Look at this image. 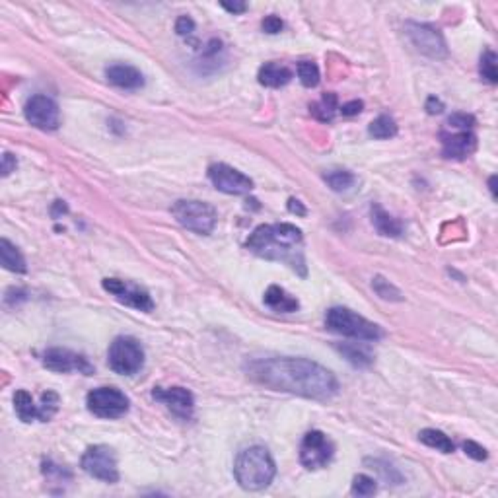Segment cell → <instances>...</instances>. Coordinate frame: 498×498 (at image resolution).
I'll return each instance as SVG.
<instances>
[{"mask_svg": "<svg viewBox=\"0 0 498 498\" xmlns=\"http://www.w3.org/2000/svg\"><path fill=\"white\" fill-rule=\"evenodd\" d=\"M245 372L255 384L272 392L294 393L308 399H331L339 392V382L333 372L308 358H257L245 366Z\"/></svg>", "mask_w": 498, "mask_h": 498, "instance_id": "1", "label": "cell"}, {"mask_svg": "<svg viewBox=\"0 0 498 498\" xmlns=\"http://www.w3.org/2000/svg\"><path fill=\"white\" fill-rule=\"evenodd\" d=\"M304 236L300 228L294 224H261L249 236L245 248L255 255L269 259V261H282L292 271L300 272L302 277L308 275L306 261L302 251Z\"/></svg>", "mask_w": 498, "mask_h": 498, "instance_id": "2", "label": "cell"}, {"mask_svg": "<svg viewBox=\"0 0 498 498\" xmlns=\"http://www.w3.org/2000/svg\"><path fill=\"white\" fill-rule=\"evenodd\" d=\"M277 473L271 453L261 446H253L238 453L234 463V475L238 485L245 491H261L272 483Z\"/></svg>", "mask_w": 498, "mask_h": 498, "instance_id": "3", "label": "cell"}, {"mask_svg": "<svg viewBox=\"0 0 498 498\" xmlns=\"http://www.w3.org/2000/svg\"><path fill=\"white\" fill-rule=\"evenodd\" d=\"M325 327L333 333H339L343 337L358 341H380L384 331L380 325L372 323L366 317L358 316L348 308H331L325 314Z\"/></svg>", "mask_w": 498, "mask_h": 498, "instance_id": "4", "label": "cell"}, {"mask_svg": "<svg viewBox=\"0 0 498 498\" xmlns=\"http://www.w3.org/2000/svg\"><path fill=\"white\" fill-rule=\"evenodd\" d=\"M172 214L175 220L189 232L199 236H209L216 226V211L214 206L203 201H175L172 206Z\"/></svg>", "mask_w": 498, "mask_h": 498, "instance_id": "5", "label": "cell"}, {"mask_svg": "<svg viewBox=\"0 0 498 498\" xmlns=\"http://www.w3.org/2000/svg\"><path fill=\"white\" fill-rule=\"evenodd\" d=\"M109 368L121 376H133L143 370L144 350L140 343L133 337H117L107 350Z\"/></svg>", "mask_w": 498, "mask_h": 498, "instance_id": "6", "label": "cell"}, {"mask_svg": "<svg viewBox=\"0 0 498 498\" xmlns=\"http://www.w3.org/2000/svg\"><path fill=\"white\" fill-rule=\"evenodd\" d=\"M80 465L88 475L99 479L104 483H117L119 481L117 458H115V452L109 446H90L84 452Z\"/></svg>", "mask_w": 498, "mask_h": 498, "instance_id": "7", "label": "cell"}, {"mask_svg": "<svg viewBox=\"0 0 498 498\" xmlns=\"http://www.w3.org/2000/svg\"><path fill=\"white\" fill-rule=\"evenodd\" d=\"M86 405L99 419H119L128 411L131 401L117 387H98L88 393Z\"/></svg>", "mask_w": 498, "mask_h": 498, "instance_id": "8", "label": "cell"}, {"mask_svg": "<svg viewBox=\"0 0 498 498\" xmlns=\"http://www.w3.org/2000/svg\"><path fill=\"white\" fill-rule=\"evenodd\" d=\"M405 31H407L411 43L423 55L431 57V59H446L448 57V47H446L444 38L432 26H428V23L407 22L405 23Z\"/></svg>", "mask_w": 498, "mask_h": 498, "instance_id": "9", "label": "cell"}, {"mask_svg": "<svg viewBox=\"0 0 498 498\" xmlns=\"http://www.w3.org/2000/svg\"><path fill=\"white\" fill-rule=\"evenodd\" d=\"M333 442L325 436L323 432L311 431L308 432L300 446V461L306 469H321L325 467L333 458Z\"/></svg>", "mask_w": 498, "mask_h": 498, "instance_id": "10", "label": "cell"}, {"mask_svg": "<svg viewBox=\"0 0 498 498\" xmlns=\"http://www.w3.org/2000/svg\"><path fill=\"white\" fill-rule=\"evenodd\" d=\"M104 290H107L109 294L115 296L117 302L125 304L128 308H135L138 311H152L154 310V302L152 296L144 290V288L136 287L133 282L119 279H104L101 282Z\"/></svg>", "mask_w": 498, "mask_h": 498, "instance_id": "11", "label": "cell"}, {"mask_svg": "<svg viewBox=\"0 0 498 498\" xmlns=\"http://www.w3.org/2000/svg\"><path fill=\"white\" fill-rule=\"evenodd\" d=\"M23 115L30 125L41 131H55L61 125V111L57 101L47 96H33L23 107Z\"/></svg>", "mask_w": 498, "mask_h": 498, "instance_id": "12", "label": "cell"}, {"mask_svg": "<svg viewBox=\"0 0 498 498\" xmlns=\"http://www.w3.org/2000/svg\"><path fill=\"white\" fill-rule=\"evenodd\" d=\"M209 179L214 187L226 195H248L253 189V182L248 175L226 164H212L209 167Z\"/></svg>", "mask_w": 498, "mask_h": 498, "instance_id": "13", "label": "cell"}, {"mask_svg": "<svg viewBox=\"0 0 498 498\" xmlns=\"http://www.w3.org/2000/svg\"><path fill=\"white\" fill-rule=\"evenodd\" d=\"M43 366L47 370L59 372V374H68V372H78L84 376L94 374V366L84 355L72 353L68 348H49L43 355Z\"/></svg>", "mask_w": 498, "mask_h": 498, "instance_id": "14", "label": "cell"}, {"mask_svg": "<svg viewBox=\"0 0 498 498\" xmlns=\"http://www.w3.org/2000/svg\"><path fill=\"white\" fill-rule=\"evenodd\" d=\"M152 397L156 401H162L175 416H179L183 421H189L195 411V399L193 393L185 387H154Z\"/></svg>", "mask_w": 498, "mask_h": 498, "instance_id": "15", "label": "cell"}, {"mask_svg": "<svg viewBox=\"0 0 498 498\" xmlns=\"http://www.w3.org/2000/svg\"><path fill=\"white\" fill-rule=\"evenodd\" d=\"M477 138L471 131H458V133H442V154L444 158L463 160L475 152Z\"/></svg>", "mask_w": 498, "mask_h": 498, "instance_id": "16", "label": "cell"}, {"mask_svg": "<svg viewBox=\"0 0 498 498\" xmlns=\"http://www.w3.org/2000/svg\"><path fill=\"white\" fill-rule=\"evenodd\" d=\"M106 78L121 90H138L144 86V76L131 65H111L106 68Z\"/></svg>", "mask_w": 498, "mask_h": 498, "instance_id": "17", "label": "cell"}, {"mask_svg": "<svg viewBox=\"0 0 498 498\" xmlns=\"http://www.w3.org/2000/svg\"><path fill=\"white\" fill-rule=\"evenodd\" d=\"M263 302L267 304L271 310L280 311V314H292V311H298V308H300V302L296 300L294 296H290L284 288L277 287V284L267 288V292H265L263 296Z\"/></svg>", "mask_w": 498, "mask_h": 498, "instance_id": "18", "label": "cell"}, {"mask_svg": "<svg viewBox=\"0 0 498 498\" xmlns=\"http://www.w3.org/2000/svg\"><path fill=\"white\" fill-rule=\"evenodd\" d=\"M257 78L267 88H282L292 80V70L279 62H267L261 67Z\"/></svg>", "mask_w": 498, "mask_h": 498, "instance_id": "19", "label": "cell"}, {"mask_svg": "<svg viewBox=\"0 0 498 498\" xmlns=\"http://www.w3.org/2000/svg\"><path fill=\"white\" fill-rule=\"evenodd\" d=\"M372 222L382 236L399 238L403 234V224L397 218H393L392 214H387L380 204H372Z\"/></svg>", "mask_w": 498, "mask_h": 498, "instance_id": "20", "label": "cell"}, {"mask_svg": "<svg viewBox=\"0 0 498 498\" xmlns=\"http://www.w3.org/2000/svg\"><path fill=\"white\" fill-rule=\"evenodd\" d=\"M0 263L6 271L12 272H26L28 267H26V259L20 253V249L16 248L14 243H10L6 238L0 240Z\"/></svg>", "mask_w": 498, "mask_h": 498, "instance_id": "21", "label": "cell"}, {"mask_svg": "<svg viewBox=\"0 0 498 498\" xmlns=\"http://www.w3.org/2000/svg\"><path fill=\"white\" fill-rule=\"evenodd\" d=\"M14 411L23 423H31L39 419V405L33 403V397L26 389H18L14 393Z\"/></svg>", "mask_w": 498, "mask_h": 498, "instance_id": "22", "label": "cell"}, {"mask_svg": "<svg viewBox=\"0 0 498 498\" xmlns=\"http://www.w3.org/2000/svg\"><path fill=\"white\" fill-rule=\"evenodd\" d=\"M419 440H421L423 444L428 446V448H434V450H438V452L442 453H452L453 450H455L452 440L446 436L444 432L434 431V428H424V431H421Z\"/></svg>", "mask_w": 498, "mask_h": 498, "instance_id": "23", "label": "cell"}, {"mask_svg": "<svg viewBox=\"0 0 498 498\" xmlns=\"http://www.w3.org/2000/svg\"><path fill=\"white\" fill-rule=\"evenodd\" d=\"M368 133L374 138H377V140H385V138H393V136L397 135V125H395V121H393L389 115H380V117H376L370 123Z\"/></svg>", "mask_w": 498, "mask_h": 498, "instance_id": "24", "label": "cell"}, {"mask_svg": "<svg viewBox=\"0 0 498 498\" xmlns=\"http://www.w3.org/2000/svg\"><path fill=\"white\" fill-rule=\"evenodd\" d=\"M325 183L337 191V193H343V191H348L356 183L355 174H350L347 170H333V172H327L325 174Z\"/></svg>", "mask_w": 498, "mask_h": 498, "instance_id": "25", "label": "cell"}, {"mask_svg": "<svg viewBox=\"0 0 498 498\" xmlns=\"http://www.w3.org/2000/svg\"><path fill=\"white\" fill-rule=\"evenodd\" d=\"M337 350L341 355L347 358L348 363L355 364V366H370L372 364V355L366 350V348H360L358 345H337Z\"/></svg>", "mask_w": 498, "mask_h": 498, "instance_id": "26", "label": "cell"}, {"mask_svg": "<svg viewBox=\"0 0 498 498\" xmlns=\"http://www.w3.org/2000/svg\"><path fill=\"white\" fill-rule=\"evenodd\" d=\"M311 114L316 115L319 121L329 123L335 117V109H337V96L335 94H325L323 98L319 99L317 104L310 107Z\"/></svg>", "mask_w": 498, "mask_h": 498, "instance_id": "27", "label": "cell"}, {"mask_svg": "<svg viewBox=\"0 0 498 498\" xmlns=\"http://www.w3.org/2000/svg\"><path fill=\"white\" fill-rule=\"evenodd\" d=\"M59 405H61V399L59 395L55 392H47L41 395V405H39V421L41 423H47L51 421L55 416V413L59 411Z\"/></svg>", "mask_w": 498, "mask_h": 498, "instance_id": "28", "label": "cell"}, {"mask_svg": "<svg viewBox=\"0 0 498 498\" xmlns=\"http://www.w3.org/2000/svg\"><path fill=\"white\" fill-rule=\"evenodd\" d=\"M372 288H374V292H376L380 298H384V300H392V302H401L403 300V294L399 292V288H395L389 282V280H385L384 277H376V279L372 280Z\"/></svg>", "mask_w": 498, "mask_h": 498, "instance_id": "29", "label": "cell"}, {"mask_svg": "<svg viewBox=\"0 0 498 498\" xmlns=\"http://www.w3.org/2000/svg\"><path fill=\"white\" fill-rule=\"evenodd\" d=\"M298 78H300V82L306 88H316L317 84H319V68H317L316 62H298Z\"/></svg>", "mask_w": 498, "mask_h": 498, "instance_id": "30", "label": "cell"}, {"mask_svg": "<svg viewBox=\"0 0 498 498\" xmlns=\"http://www.w3.org/2000/svg\"><path fill=\"white\" fill-rule=\"evenodd\" d=\"M377 485L376 481L368 475H356L353 481V494L355 497H372L376 494Z\"/></svg>", "mask_w": 498, "mask_h": 498, "instance_id": "31", "label": "cell"}, {"mask_svg": "<svg viewBox=\"0 0 498 498\" xmlns=\"http://www.w3.org/2000/svg\"><path fill=\"white\" fill-rule=\"evenodd\" d=\"M479 70H481V76H483L487 82L497 84V55L492 53V51H487V53L481 57V67H479Z\"/></svg>", "mask_w": 498, "mask_h": 498, "instance_id": "32", "label": "cell"}, {"mask_svg": "<svg viewBox=\"0 0 498 498\" xmlns=\"http://www.w3.org/2000/svg\"><path fill=\"white\" fill-rule=\"evenodd\" d=\"M446 125L453 133H458V131H471V128L475 127V117L467 114H453Z\"/></svg>", "mask_w": 498, "mask_h": 498, "instance_id": "33", "label": "cell"}, {"mask_svg": "<svg viewBox=\"0 0 498 498\" xmlns=\"http://www.w3.org/2000/svg\"><path fill=\"white\" fill-rule=\"evenodd\" d=\"M463 452L467 453L469 458H473V460L477 461H483L489 458V453H487V450H485L483 446L477 444L473 440H467V442L463 444Z\"/></svg>", "mask_w": 498, "mask_h": 498, "instance_id": "34", "label": "cell"}, {"mask_svg": "<svg viewBox=\"0 0 498 498\" xmlns=\"http://www.w3.org/2000/svg\"><path fill=\"white\" fill-rule=\"evenodd\" d=\"M282 28H284V23H282V20H280L279 16H267V18L263 20L265 33H271V35H275V33H280Z\"/></svg>", "mask_w": 498, "mask_h": 498, "instance_id": "35", "label": "cell"}, {"mask_svg": "<svg viewBox=\"0 0 498 498\" xmlns=\"http://www.w3.org/2000/svg\"><path fill=\"white\" fill-rule=\"evenodd\" d=\"M193 30H195V22H193L189 16H179V18H177V22H175V31H177L179 35L185 38V35H189Z\"/></svg>", "mask_w": 498, "mask_h": 498, "instance_id": "36", "label": "cell"}, {"mask_svg": "<svg viewBox=\"0 0 498 498\" xmlns=\"http://www.w3.org/2000/svg\"><path fill=\"white\" fill-rule=\"evenodd\" d=\"M16 166H18V162H16V158L10 154V152H4L2 154V177H8V175L12 174L16 170Z\"/></svg>", "mask_w": 498, "mask_h": 498, "instance_id": "37", "label": "cell"}, {"mask_svg": "<svg viewBox=\"0 0 498 498\" xmlns=\"http://www.w3.org/2000/svg\"><path fill=\"white\" fill-rule=\"evenodd\" d=\"M364 104L360 101V99H353V101H348V104H345V106L341 107V114L345 115V117H353V115H358L360 111H363Z\"/></svg>", "mask_w": 498, "mask_h": 498, "instance_id": "38", "label": "cell"}, {"mask_svg": "<svg viewBox=\"0 0 498 498\" xmlns=\"http://www.w3.org/2000/svg\"><path fill=\"white\" fill-rule=\"evenodd\" d=\"M426 111H428L431 115L442 114V111H444V104H442V101H440L438 98H434V96H432V98L426 99Z\"/></svg>", "mask_w": 498, "mask_h": 498, "instance_id": "39", "label": "cell"}, {"mask_svg": "<svg viewBox=\"0 0 498 498\" xmlns=\"http://www.w3.org/2000/svg\"><path fill=\"white\" fill-rule=\"evenodd\" d=\"M220 6L228 10L230 14H242V12H245V8H248L243 2H220Z\"/></svg>", "mask_w": 498, "mask_h": 498, "instance_id": "40", "label": "cell"}, {"mask_svg": "<svg viewBox=\"0 0 498 498\" xmlns=\"http://www.w3.org/2000/svg\"><path fill=\"white\" fill-rule=\"evenodd\" d=\"M288 211L292 212V214H298V216H306V206L298 199H290L288 201Z\"/></svg>", "mask_w": 498, "mask_h": 498, "instance_id": "41", "label": "cell"}, {"mask_svg": "<svg viewBox=\"0 0 498 498\" xmlns=\"http://www.w3.org/2000/svg\"><path fill=\"white\" fill-rule=\"evenodd\" d=\"M494 182H497V177H491V191H492V197H494Z\"/></svg>", "mask_w": 498, "mask_h": 498, "instance_id": "42", "label": "cell"}]
</instances>
